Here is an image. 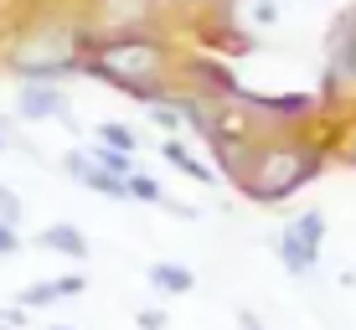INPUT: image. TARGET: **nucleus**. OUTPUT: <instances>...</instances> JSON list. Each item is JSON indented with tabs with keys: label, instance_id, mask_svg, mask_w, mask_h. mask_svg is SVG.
Here are the masks:
<instances>
[{
	"label": "nucleus",
	"instance_id": "nucleus-1",
	"mask_svg": "<svg viewBox=\"0 0 356 330\" xmlns=\"http://www.w3.org/2000/svg\"><path fill=\"white\" fill-rule=\"evenodd\" d=\"M78 72H93V78L114 83V88H124V93L155 99V83L165 78V52L150 42V36H114V42L83 52Z\"/></svg>",
	"mask_w": 356,
	"mask_h": 330
},
{
	"label": "nucleus",
	"instance_id": "nucleus-2",
	"mask_svg": "<svg viewBox=\"0 0 356 330\" xmlns=\"http://www.w3.org/2000/svg\"><path fill=\"white\" fill-rule=\"evenodd\" d=\"M315 155L310 150H268L259 165H253V176H248V197L259 201V206H274V201H284V197H294V186H305V181L315 176Z\"/></svg>",
	"mask_w": 356,
	"mask_h": 330
},
{
	"label": "nucleus",
	"instance_id": "nucleus-3",
	"mask_svg": "<svg viewBox=\"0 0 356 330\" xmlns=\"http://www.w3.org/2000/svg\"><path fill=\"white\" fill-rule=\"evenodd\" d=\"M36 42V52H10V67L21 72L26 83H57V78H67V72H78V52H72V42H67V31H42V36H31Z\"/></svg>",
	"mask_w": 356,
	"mask_h": 330
},
{
	"label": "nucleus",
	"instance_id": "nucleus-4",
	"mask_svg": "<svg viewBox=\"0 0 356 330\" xmlns=\"http://www.w3.org/2000/svg\"><path fill=\"white\" fill-rule=\"evenodd\" d=\"M321 242H325V217L321 212H300L289 227H279L274 253H279V263H284V274L305 279L315 268V258H321Z\"/></svg>",
	"mask_w": 356,
	"mask_h": 330
},
{
	"label": "nucleus",
	"instance_id": "nucleus-5",
	"mask_svg": "<svg viewBox=\"0 0 356 330\" xmlns=\"http://www.w3.org/2000/svg\"><path fill=\"white\" fill-rule=\"evenodd\" d=\"M21 114L26 119H72V104L63 88H52V83H21Z\"/></svg>",
	"mask_w": 356,
	"mask_h": 330
},
{
	"label": "nucleus",
	"instance_id": "nucleus-6",
	"mask_svg": "<svg viewBox=\"0 0 356 330\" xmlns=\"http://www.w3.org/2000/svg\"><path fill=\"white\" fill-rule=\"evenodd\" d=\"M36 242H42V248H52V253H63V258H88V238H83L72 222L42 227V232H36Z\"/></svg>",
	"mask_w": 356,
	"mask_h": 330
},
{
	"label": "nucleus",
	"instance_id": "nucleus-7",
	"mask_svg": "<svg viewBox=\"0 0 356 330\" xmlns=\"http://www.w3.org/2000/svg\"><path fill=\"white\" fill-rule=\"evenodd\" d=\"M145 279H150L155 295H191V289H196V274L186 263H150Z\"/></svg>",
	"mask_w": 356,
	"mask_h": 330
},
{
	"label": "nucleus",
	"instance_id": "nucleus-8",
	"mask_svg": "<svg viewBox=\"0 0 356 330\" xmlns=\"http://www.w3.org/2000/svg\"><path fill=\"white\" fill-rule=\"evenodd\" d=\"M161 155H165V160L181 170V176H191V181H202V186H212V170H207L202 160H196V155H191L181 140H165V145H161Z\"/></svg>",
	"mask_w": 356,
	"mask_h": 330
},
{
	"label": "nucleus",
	"instance_id": "nucleus-9",
	"mask_svg": "<svg viewBox=\"0 0 356 330\" xmlns=\"http://www.w3.org/2000/svg\"><path fill=\"white\" fill-rule=\"evenodd\" d=\"M98 134H104V145H108V150H119V155H134V150H140V134H134L129 124H104Z\"/></svg>",
	"mask_w": 356,
	"mask_h": 330
},
{
	"label": "nucleus",
	"instance_id": "nucleus-10",
	"mask_svg": "<svg viewBox=\"0 0 356 330\" xmlns=\"http://www.w3.org/2000/svg\"><path fill=\"white\" fill-rule=\"evenodd\" d=\"M42 304H57V289L52 284H26L16 299V310H42Z\"/></svg>",
	"mask_w": 356,
	"mask_h": 330
},
{
	"label": "nucleus",
	"instance_id": "nucleus-11",
	"mask_svg": "<svg viewBox=\"0 0 356 330\" xmlns=\"http://www.w3.org/2000/svg\"><path fill=\"white\" fill-rule=\"evenodd\" d=\"M124 197H134V201H165L161 186H155L150 176H129V181H124Z\"/></svg>",
	"mask_w": 356,
	"mask_h": 330
},
{
	"label": "nucleus",
	"instance_id": "nucleus-12",
	"mask_svg": "<svg viewBox=\"0 0 356 330\" xmlns=\"http://www.w3.org/2000/svg\"><path fill=\"white\" fill-rule=\"evenodd\" d=\"M0 222H6V227L21 222V197H16L10 186H0Z\"/></svg>",
	"mask_w": 356,
	"mask_h": 330
},
{
	"label": "nucleus",
	"instance_id": "nucleus-13",
	"mask_svg": "<svg viewBox=\"0 0 356 330\" xmlns=\"http://www.w3.org/2000/svg\"><path fill=\"white\" fill-rule=\"evenodd\" d=\"M57 299H78L83 295V289H88V279H83V274H67V279H57Z\"/></svg>",
	"mask_w": 356,
	"mask_h": 330
},
{
	"label": "nucleus",
	"instance_id": "nucleus-14",
	"mask_svg": "<svg viewBox=\"0 0 356 330\" xmlns=\"http://www.w3.org/2000/svg\"><path fill=\"white\" fill-rule=\"evenodd\" d=\"M21 253V238H16V227H6L0 222V258H16Z\"/></svg>",
	"mask_w": 356,
	"mask_h": 330
},
{
	"label": "nucleus",
	"instance_id": "nucleus-15",
	"mask_svg": "<svg viewBox=\"0 0 356 330\" xmlns=\"http://www.w3.org/2000/svg\"><path fill=\"white\" fill-rule=\"evenodd\" d=\"M140 325L145 330H165V315L161 310H140Z\"/></svg>",
	"mask_w": 356,
	"mask_h": 330
},
{
	"label": "nucleus",
	"instance_id": "nucleus-16",
	"mask_svg": "<svg viewBox=\"0 0 356 330\" xmlns=\"http://www.w3.org/2000/svg\"><path fill=\"white\" fill-rule=\"evenodd\" d=\"M6 145H16V140H10V134H0V150H6Z\"/></svg>",
	"mask_w": 356,
	"mask_h": 330
},
{
	"label": "nucleus",
	"instance_id": "nucleus-17",
	"mask_svg": "<svg viewBox=\"0 0 356 330\" xmlns=\"http://www.w3.org/2000/svg\"><path fill=\"white\" fill-rule=\"evenodd\" d=\"M52 330H78V325H52Z\"/></svg>",
	"mask_w": 356,
	"mask_h": 330
}]
</instances>
